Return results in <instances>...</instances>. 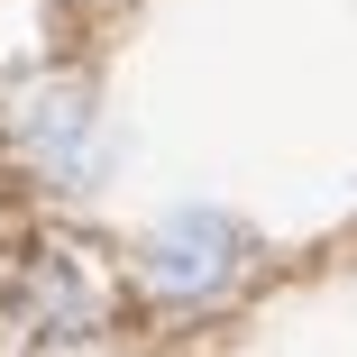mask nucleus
Returning a JSON list of instances; mask_svg holds the SVG:
<instances>
[{
  "label": "nucleus",
  "mask_w": 357,
  "mask_h": 357,
  "mask_svg": "<svg viewBox=\"0 0 357 357\" xmlns=\"http://www.w3.org/2000/svg\"><path fill=\"white\" fill-rule=\"evenodd\" d=\"M156 284H165V294H211V284H220V229H211V220L165 229L156 238Z\"/></svg>",
  "instance_id": "nucleus-1"
},
{
  "label": "nucleus",
  "mask_w": 357,
  "mask_h": 357,
  "mask_svg": "<svg viewBox=\"0 0 357 357\" xmlns=\"http://www.w3.org/2000/svg\"><path fill=\"white\" fill-rule=\"evenodd\" d=\"M83 128H92V110H83L74 92H55V101H46V119H28V137H37V147H46L55 165L74 156V137H83Z\"/></svg>",
  "instance_id": "nucleus-2"
}]
</instances>
